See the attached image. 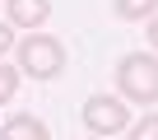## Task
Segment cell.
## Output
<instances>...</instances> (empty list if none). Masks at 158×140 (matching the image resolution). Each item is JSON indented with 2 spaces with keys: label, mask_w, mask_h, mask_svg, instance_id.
Instances as JSON below:
<instances>
[{
  "label": "cell",
  "mask_w": 158,
  "mask_h": 140,
  "mask_svg": "<svg viewBox=\"0 0 158 140\" xmlns=\"http://www.w3.org/2000/svg\"><path fill=\"white\" fill-rule=\"evenodd\" d=\"M47 19H51V0H5V24L10 28L33 33V28H47Z\"/></svg>",
  "instance_id": "4"
},
{
  "label": "cell",
  "mask_w": 158,
  "mask_h": 140,
  "mask_svg": "<svg viewBox=\"0 0 158 140\" xmlns=\"http://www.w3.org/2000/svg\"><path fill=\"white\" fill-rule=\"evenodd\" d=\"M14 56H19V75L33 80H60L65 75V42L33 28L28 37H14Z\"/></svg>",
  "instance_id": "1"
},
{
  "label": "cell",
  "mask_w": 158,
  "mask_h": 140,
  "mask_svg": "<svg viewBox=\"0 0 158 140\" xmlns=\"http://www.w3.org/2000/svg\"><path fill=\"white\" fill-rule=\"evenodd\" d=\"M79 121L89 126V135H121L126 126H130V107H126V98H112V94H93V98H84V107H79Z\"/></svg>",
  "instance_id": "3"
},
{
  "label": "cell",
  "mask_w": 158,
  "mask_h": 140,
  "mask_svg": "<svg viewBox=\"0 0 158 140\" xmlns=\"http://www.w3.org/2000/svg\"><path fill=\"white\" fill-rule=\"evenodd\" d=\"M14 94H19V65H5V61H0V107L14 103Z\"/></svg>",
  "instance_id": "8"
},
{
  "label": "cell",
  "mask_w": 158,
  "mask_h": 140,
  "mask_svg": "<svg viewBox=\"0 0 158 140\" xmlns=\"http://www.w3.org/2000/svg\"><path fill=\"white\" fill-rule=\"evenodd\" d=\"M116 98L135 103V107H153L158 103V56L153 51H130L116 65Z\"/></svg>",
  "instance_id": "2"
},
{
  "label": "cell",
  "mask_w": 158,
  "mask_h": 140,
  "mask_svg": "<svg viewBox=\"0 0 158 140\" xmlns=\"http://www.w3.org/2000/svg\"><path fill=\"white\" fill-rule=\"evenodd\" d=\"M89 140H107V135H89Z\"/></svg>",
  "instance_id": "11"
},
{
  "label": "cell",
  "mask_w": 158,
  "mask_h": 140,
  "mask_svg": "<svg viewBox=\"0 0 158 140\" xmlns=\"http://www.w3.org/2000/svg\"><path fill=\"white\" fill-rule=\"evenodd\" d=\"M0 140H51V131H47L42 117H33V112H14L5 126H0Z\"/></svg>",
  "instance_id": "5"
},
{
  "label": "cell",
  "mask_w": 158,
  "mask_h": 140,
  "mask_svg": "<svg viewBox=\"0 0 158 140\" xmlns=\"http://www.w3.org/2000/svg\"><path fill=\"white\" fill-rule=\"evenodd\" d=\"M126 140H158V112L130 121V126H126Z\"/></svg>",
  "instance_id": "7"
},
{
  "label": "cell",
  "mask_w": 158,
  "mask_h": 140,
  "mask_svg": "<svg viewBox=\"0 0 158 140\" xmlns=\"http://www.w3.org/2000/svg\"><path fill=\"white\" fill-rule=\"evenodd\" d=\"M112 10H116L121 24H144V19L158 14V0H112Z\"/></svg>",
  "instance_id": "6"
},
{
  "label": "cell",
  "mask_w": 158,
  "mask_h": 140,
  "mask_svg": "<svg viewBox=\"0 0 158 140\" xmlns=\"http://www.w3.org/2000/svg\"><path fill=\"white\" fill-rule=\"evenodd\" d=\"M149 47H153V51H158V14H153V19H149Z\"/></svg>",
  "instance_id": "10"
},
{
  "label": "cell",
  "mask_w": 158,
  "mask_h": 140,
  "mask_svg": "<svg viewBox=\"0 0 158 140\" xmlns=\"http://www.w3.org/2000/svg\"><path fill=\"white\" fill-rule=\"evenodd\" d=\"M10 47H14V28H10V24H0V56H5Z\"/></svg>",
  "instance_id": "9"
}]
</instances>
